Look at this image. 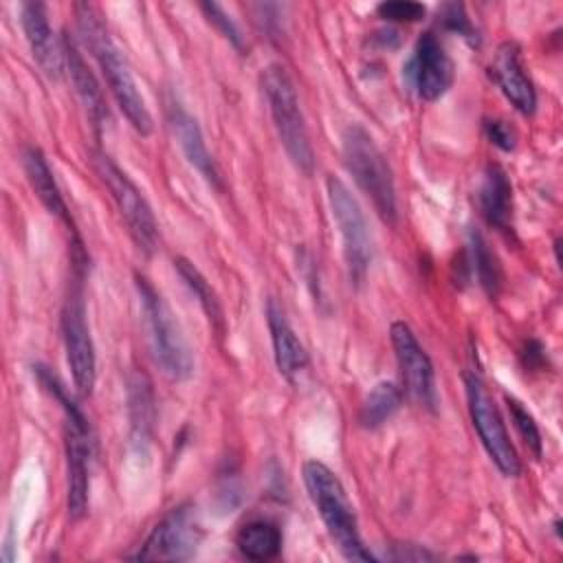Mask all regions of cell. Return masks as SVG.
Returning a JSON list of instances; mask_svg holds the SVG:
<instances>
[{"label": "cell", "instance_id": "24", "mask_svg": "<svg viewBox=\"0 0 563 563\" xmlns=\"http://www.w3.org/2000/svg\"><path fill=\"white\" fill-rule=\"evenodd\" d=\"M400 402H402V391L396 383L391 380L376 383L363 400L361 424L365 429H376L385 424L400 409Z\"/></svg>", "mask_w": 563, "mask_h": 563}, {"label": "cell", "instance_id": "3", "mask_svg": "<svg viewBox=\"0 0 563 563\" xmlns=\"http://www.w3.org/2000/svg\"><path fill=\"white\" fill-rule=\"evenodd\" d=\"M301 475L308 497L314 504L339 552L347 561H374V554L365 548L361 539L354 508L336 473L317 460H308L301 468Z\"/></svg>", "mask_w": 563, "mask_h": 563}, {"label": "cell", "instance_id": "4", "mask_svg": "<svg viewBox=\"0 0 563 563\" xmlns=\"http://www.w3.org/2000/svg\"><path fill=\"white\" fill-rule=\"evenodd\" d=\"M343 163L352 174L358 189L372 200L376 213L387 222L396 224L398 205H396V183L394 172L372 139V134L358 125L350 123L343 130Z\"/></svg>", "mask_w": 563, "mask_h": 563}, {"label": "cell", "instance_id": "27", "mask_svg": "<svg viewBox=\"0 0 563 563\" xmlns=\"http://www.w3.org/2000/svg\"><path fill=\"white\" fill-rule=\"evenodd\" d=\"M376 13L389 22H418L424 18L427 7L411 0H387L376 7Z\"/></svg>", "mask_w": 563, "mask_h": 563}, {"label": "cell", "instance_id": "17", "mask_svg": "<svg viewBox=\"0 0 563 563\" xmlns=\"http://www.w3.org/2000/svg\"><path fill=\"white\" fill-rule=\"evenodd\" d=\"M169 125H172V132L185 154V158L189 161V165L216 189H222V176L218 172V165L213 161V156L209 154L207 150V143L202 139V132H200V125L198 121L187 112L183 110L178 103H174L169 108Z\"/></svg>", "mask_w": 563, "mask_h": 563}, {"label": "cell", "instance_id": "21", "mask_svg": "<svg viewBox=\"0 0 563 563\" xmlns=\"http://www.w3.org/2000/svg\"><path fill=\"white\" fill-rule=\"evenodd\" d=\"M235 545L251 561H271L282 552V530L268 519H253L238 530Z\"/></svg>", "mask_w": 563, "mask_h": 563}, {"label": "cell", "instance_id": "28", "mask_svg": "<svg viewBox=\"0 0 563 563\" xmlns=\"http://www.w3.org/2000/svg\"><path fill=\"white\" fill-rule=\"evenodd\" d=\"M200 9H202V13L207 15V20H209L238 51H242L244 37H242V33H240L238 24L231 20V15L224 13V9H222L220 4H216V2H202Z\"/></svg>", "mask_w": 563, "mask_h": 563}, {"label": "cell", "instance_id": "18", "mask_svg": "<svg viewBox=\"0 0 563 563\" xmlns=\"http://www.w3.org/2000/svg\"><path fill=\"white\" fill-rule=\"evenodd\" d=\"M266 319H268V330L273 341L275 365L282 376L292 380L308 365V352L297 339V334L292 332L282 306L275 299H268L266 303Z\"/></svg>", "mask_w": 563, "mask_h": 563}, {"label": "cell", "instance_id": "30", "mask_svg": "<svg viewBox=\"0 0 563 563\" xmlns=\"http://www.w3.org/2000/svg\"><path fill=\"white\" fill-rule=\"evenodd\" d=\"M484 134H486V139H488L495 147H499V150H504V152H510V150H515V145H517V132H515V128H512L510 123L501 121V119H486V121H484Z\"/></svg>", "mask_w": 563, "mask_h": 563}, {"label": "cell", "instance_id": "31", "mask_svg": "<svg viewBox=\"0 0 563 563\" xmlns=\"http://www.w3.org/2000/svg\"><path fill=\"white\" fill-rule=\"evenodd\" d=\"M255 11V22L260 24L262 31L268 33V37H277V33L282 31V11L284 7L282 4H271V2H264V4H253L251 7Z\"/></svg>", "mask_w": 563, "mask_h": 563}, {"label": "cell", "instance_id": "10", "mask_svg": "<svg viewBox=\"0 0 563 563\" xmlns=\"http://www.w3.org/2000/svg\"><path fill=\"white\" fill-rule=\"evenodd\" d=\"M62 339L66 350V363L70 367L75 391L81 398H88L97 380V356L90 328L86 321V303L81 288H70L64 308H62Z\"/></svg>", "mask_w": 563, "mask_h": 563}, {"label": "cell", "instance_id": "25", "mask_svg": "<svg viewBox=\"0 0 563 563\" xmlns=\"http://www.w3.org/2000/svg\"><path fill=\"white\" fill-rule=\"evenodd\" d=\"M130 409H132V427L139 429L141 435L152 424V411H154V400H152V385L145 376H134L130 383Z\"/></svg>", "mask_w": 563, "mask_h": 563}, {"label": "cell", "instance_id": "8", "mask_svg": "<svg viewBox=\"0 0 563 563\" xmlns=\"http://www.w3.org/2000/svg\"><path fill=\"white\" fill-rule=\"evenodd\" d=\"M325 189H328L330 211H332L334 224H336L339 235H341L343 260H345V266H347L350 282L354 286H358L365 279L372 255H374L372 233H369L365 213H363L361 205L356 202V198L352 196V191L347 189V185L341 178L330 176L325 180Z\"/></svg>", "mask_w": 563, "mask_h": 563}, {"label": "cell", "instance_id": "19", "mask_svg": "<svg viewBox=\"0 0 563 563\" xmlns=\"http://www.w3.org/2000/svg\"><path fill=\"white\" fill-rule=\"evenodd\" d=\"M479 209L484 220L497 231L512 229V183L504 167L488 165L479 185Z\"/></svg>", "mask_w": 563, "mask_h": 563}, {"label": "cell", "instance_id": "5", "mask_svg": "<svg viewBox=\"0 0 563 563\" xmlns=\"http://www.w3.org/2000/svg\"><path fill=\"white\" fill-rule=\"evenodd\" d=\"M260 84L268 101V110L277 130V136L290 158V163L306 176L314 172V152L310 145L306 119L299 108V97L288 70L282 64H268Z\"/></svg>", "mask_w": 563, "mask_h": 563}, {"label": "cell", "instance_id": "29", "mask_svg": "<svg viewBox=\"0 0 563 563\" xmlns=\"http://www.w3.org/2000/svg\"><path fill=\"white\" fill-rule=\"evenodd\" d=\"M438 15H440V22H442V26H444L446 31L457 33V35H462V37H473V26H471L468 15H466V11H464L462 4H457V2L442 4Z\"/></svg>", "mask_w": 563, "mask_h": 563}, {"label": "cell", "instance_id": "12", "mask_svg": "<svg viewBox=\"0 0 563 563\" xmlns=\"http://www.w3.org/2000/svg\"><path fill=\"white\" fill-rule=\"evenodd\" d=\"M391 347L400 367L405 391L422 409L435 413L440 405V394L435 387V372L429 354L418 343L413 330L405 321H394L389 328Z\"/></svg>", "mask_w": 563, "mask_h": 563}, {"label": "cell", "instance_id": "32", "mask_svg": "<svg viewBox=\"0 0 563 563\" xmlns=\"http://www.w3.org/2000/svg\"><path fill=\"white\" fill-rule=\"evenodd\" d=\"M400 548V552H394L391 554V559H398V561H420V559H435V554H431V552H427V550H411V545H398Z\"/></svg>", "mask_w": 563, "mask_h": 563}, {"label": "cell", "instance_id": "23", "mask_svg": "<svg viewBox=\"0 0 563 563\" xmlns=\"http://www.w3.org/2000/svg\"><path fill=\"white\" fill-rule=\"evenodd\" d=\"M174 268L178 271L180 279L185 282V286L189 288V292L196 297V301L200 303L202 312L207 314L211 328H216L218 332H222L224 328V319H222V308L218 301V295L213 292L211 284L205 279V275L185 257H176L174 260Z\"/></svg>", "mask_w": 563, "mask_h": 563}, {"label": "cell", "instance_id": "7", "mask_svg": "<svg viewBox=\"0 0 563 563\" xmlns=\"http://www.w3.org/2000/svg\"><path fill=\"white\" fill-rule=\"evenodd\" d=\"M92 167L101 178V183L106 185V189L110 191L114 205L119 207V213L128 227V233L132 235L139 251L145 255H152L158 244V224L143 191L103 152L92 154Z\"/></svg>", "mask_w": 563, "mask_h": 563}, {"label": "cell", "instance_id": "1", "mask_svg": "<svg viewBox=\"0 0 563 563\" xmlns=\"http://www.w3.org/2000/svg\"><path fill=\"white\" fill-rule=\"evenodd\" d=\"M75 18H77V31L81 35V42L86 44L90 55L97 59L101 75H103L117 106L121 108L123 117L141 136H147L152 132L150 110H147L145 99L132 77L125 55L110 37V31H108L106 22L101 20L99 9L88 2H77Z\"/></svg>", "mask_w": 563, "mask_h": 563}, {"label": "cell", "instance_id": "2", "mask_svg": "<svg viewBox=\"0 0 563 563\" xmlns=\"http://www.w3.org/2000/svg\"><path fill=\"white\" fill-rule=\"evenodd\" d=\"M33 374L40 385L62 405L64 409V451H66V490H68V515L70 519H81L88 508L90 488V455H92V429L68 394L62 380L44 365H33Z\"/></svg>", "mask_w": 563, "mask_h": 563}, {"label": "cell", "instance_id": "26", "mask_svg": "<svg viewBox=\"0 0 563 563\" xmlns=\"http://www.w3.org/2000/svg\"><path fill=\"white\" fill-rule=\"evenodd\" d=\"M506 405H508V411H510V418H512V424H515L517 433L521 435L526 446L534 453V457H541L543 455V440H541V433H539V427H537L532 413L515 396H508V394H506Z\"/></svg>", "mask_w": 563, "mask_h": 563}, {"label": "cell", "instance_id": "6", "mask_svg": "<svg viewBox=\"0 0 563 563\" xmlns=\"http://www.w3.org/2000/svg\"><path fill=\"white\" fill-rule=\"evenodd\" d=\"M134 286L147 323L150 347L161 372L172 380H185L194 372V356L180 330L178 319L163 299V295L143 275H134Z\"/></svg>", "mask_w": 563, "mask_h": 563}, {"label": "cell", "instance_id": "15", "mask_svg": "<svg viewBox=\"0 0 563 563\" xmlns=\"http://www.w3.org/2000/svg\"><path fill=\"white\" fill-rule=\"evenodd\" d=\"M490 77L504 92V97L519 110L521 114L530 117L537 110V92L526 75L523 62H521V51L515 42H504L499 44L495 59L490 64Z\"/></svg>", "mask_w": 563, "mask_h": 563}, {"label": "cell", "instance_id": "13", "mask_svg": "<svg viewBox=\"0 0 563 563\" xmlns=\"http://www.w3.org/2000/svg\"><path fill=\"white\" fill-rule=\"evenodd\" d=\"M407 77L422 101H435L451 88L453 62L435 33L427 31L418 37L407 64Z\"/></svg>", "mask_w": 563, "mask_h": 563}, {"label": "cell", "instance_id": "9", "mask_svg": "<svg viewBox=\"0 0 563 563\" xmlns=\"http://www.w3.org/2000/svg\"><path fill=\"white\" fill-rule=\"evenodd\" d=\"M464 387H466V402H468V413L473 420V427L477 431V438L493 460V464L499 468L501 475L515 477L521 471L519 455L515 451V444L510 442V435L506 431V424L499 416V409L475 372H464Z\"/></svg>", "mask_w": 563, "mask_h": 563}, {"label": "cell", "instance_id": "22", "mask_svg": "<svg viewBox=\"0 0 563 563\" xmlns=\"http://www.w3.org/2000/svg\"><path fill=\"white\" fill-rule=\"evenodd\" d=\"M468 253H471V266L479 279V286L486 290L488 297H497L504 282L501 264L495 251L490 249V244L486 242V238L477 229H471L468 233Z\"/></svg>", "mask_w": 563, "mask_h": 563}, {"label": "cell", "instance_id": "16", "mask_svg": "<svg viewBox=\"0 0 563 563\" xmlns=\"http://www.w3.org/2000/svg\"><path fill=\"white\" fill-rule=\"evenodd\" d=\"M62 44H64V57H66V70H68L70 84H73L79 101L84 103L95 132L101 134V130L108 121V106H106L101 86H99L95 73L90 70V66L86 64L84 55L79 53L75 40L68 33L62 37Z\"/></svg>", "mask_w": 563, "mask_h": 563}, {"label": "cell", "instance_id": "20", "mask_svg": "<svg viewBox=\"0 0 563 563\" xmlns=\"http://www.w3.org/2000/svg\"><path fill=\"white\" fill-rule=\"evenodd\" d=\"M22 165H24V174L35 191V196L40 198V202L46 207V211L59 220H64L70 229H73V220L68 213V207L64 202V196L57 187V180L48 167L46 156L42 154L40 147H24L22 152ZM75 231V229H73Z\"/></svg>", "mask_w": 563, "mask_h": 563}, {"label": "cell", "instance_id": "11", "mask_svg": "<svg viewBox=\"0 0 563 563\" xmlns=\"http://www.w3.org/2000/svg\"><path fill=\"white\" fill-rule=\"evenodd\" d=\"M202 530L191 504L172 508L150 532L145 543L132 559L136 561H185L191 559L200 545Z\"/></svg>", "mask_w": 563, "mask_h": 563}, {"label": "cell", "instance_id": "14", "mask_svg": "<svg viewBox=\"0 0 563 563\" xmlns=\"http://www.w3.org/2000/svg\"><path fill=\"white\" fill-rule=\"evenodd\" d=\"M20 22H22V31L29 42L31 55L42 68V73L48 79H59L62 73L66 70L64 44L57 42L48 24L46 7L42 2H24L20 7Z\"/></svg>", "mask_w": 563, "mask_h": 563}]
</instances>
